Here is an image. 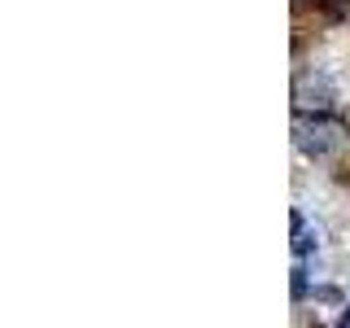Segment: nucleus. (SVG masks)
Returning a JSON list of instances; mask_svg holds the SVG:
<instances>
[{
  "mask_svg": "<svg viewBox=\"0 0 350 328\" xmlns=\"http://www.w3.org/2000/svg\"><path fill=\"white\" fill-rule=\"evenodd\" d=\"M289 228H293V254H311L315 249V232H311V223H306V215L302 210H289Z\"/></svg>",
  "mask_w": 350,
  "mask_h": 328,
  "instance_id": "3",
  "label": "nucleus"
},
{
  "mask_svg": "<svg viewBox=\"0 0 350 328\" xmlns=\"http://www.w3.org/2000/svg\"><path fill=\"white\" fill-rule=\"evenodd\" d=\"M293 145L315 162H337L350 149V123H337L333 114H298L293 118Z\"/></svg>",
  "mask_w": 350,
  "mask_h": 328,
  "instance_id": "1",
  "label": "nucleus"
},
{
  "mask_svg": "<svg viewBox=\"0 0 350 328\" xmlns=\"http://www.w3.org/2000/svg\"><path fill=\"white\" fill-rule=\"evenodd\" d=\"M342 324H346V328H350V306H346V315H342Z\"/></svg>",
  "mask_w": 350,
  "mask_h": 328,
  "instance_id": "6",
  "label": "nucleus"
},
{
  "mask_svg": "<svg viewBox=\"0 0 350 328\" xmlns=\"http://www.w3.org/2000/svg\"><path fill=\"white\" fill-rule=\"evenodd\" d=\"M315 9L328 22H350V0H315Z\"/></svg>",
  "mask_w": 350,
  "mask_h": 328,
  "instance_id": "4",
  "label": "nucleus"
},
{
  "mask_svg": "<svg viewBox=\"0 0 350 328\" xmlns=\"http://www.w3.org/2000/svg\"><path fill=\"white\" fill-rule=\"evenodd\" d=\"M346 123H350V118H346Z\"/></svg>",
  "mask_w": 350,
  "mask_h": 328,
  "instance_id": "7",
  "label": "nucleus"
},
{
  "mask_svg": "<svg viewBox=\"0 0 350 328\" xmlns=\"http://www.w3.org/2000/svg\"><path fill=\"white\" fill-rule=\"evenodd\" d=\"M333 101H337V92L324 74L302 70L298 79H293V109H298V114H333Z\"/></svg>",
  "mask_w": 350,
  "mask_h": 328,
  "instance_id": "2",
  "label": "nucleus"
},
{
  "mask_svg": "<svg viewBox=\"0 0 350 328\" xmlns=\"http://www.w3.org/2000/svg\"><path fill=\"white\" fill-rule=\"evenodd\" d=\"M302 298H306V271L293 267V302H302Z\"/></svg>",
  "mask_w": 350,
  "mask_h": 328,
  "instance_id": "5",
  "label": "nucleus"
}]
</instances>
